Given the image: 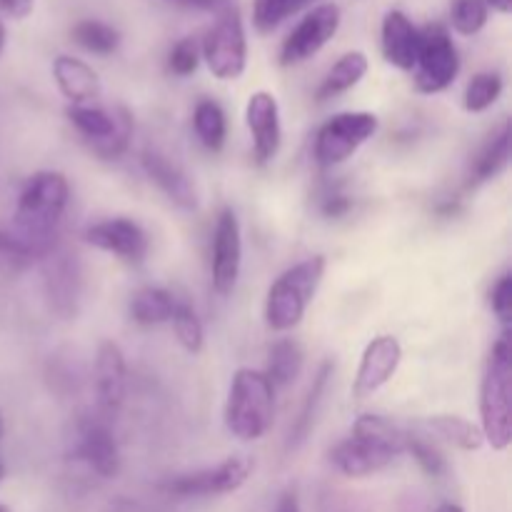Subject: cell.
Here are the masks:
<instances>
[{"instance_id":"f546056e","label":"cell","mask_w":512,"mask_h":512,"mask_svg":"<svg viewBox=\"0 0 512 512\" xmlns=\"http://www.w3.org/2000/svg\"><path fill=\"white\" fill-rule=\"evenodd\" d=\"M503 75L495 70H483L470 78L468 88H465V110L468 113H483V110L493 108L498 98L503 95Z\"/></svg>"},{"instance_id":"7bdbcfd3","label":"cell","mask_w":512,"mask_h":512,"mask_svg":"<svg viewBox=\"0 0 512 512\" xmlns=\"http://www.w3.org/2000/svg\"><path fill=\"white\" fill-rule=\"evenodd\" d=\"M435 512H465V510L460 508V505H455V503H443Z\"/></svg>"},{"instance_id":"cb8c5ba5","label":"cell","mask_w":512,"mask_h":512,"mask_svg":"<svg viewBox=\"0 0 512 512\" xmlns=\"http://www.w3.org/2000/svg\"><path fill=\"white\" fill-rule=\"evenodd\" d=\"M333 370H335V365L330 363V360H325V363L320 365L318 375H315L313 385H310L308 395H305V403H303V408H300L298 420H295V425L290 428L288 448L295 450V448H300L305 440H308L310 430H313V425H315V415H318L320 405H323L325 390H328L330 378H333Z\"/></svg>"},{"instance_id":"d6986e66","label":"cell","mask_w":512,"mask_h":512,"mask_svg":"<svg viewBox=\"0 0 512 512\" xmlns=\"http://www.w3.org/2000/svg\"><path fill=\"white\" fill-rule=\"evenodd\" d=\"M420 28H415L413 20L403 10H388L380 28V48L383 58L398 70H413L418 58Z\"/></svg>"},{"instance_id":"277c9868","label":"cell","mask_w":512,"mask_h":512,"mask_svg":"<svg viewBox=\"0 0 512 512\" xmlns=\"http://www.w3.org/2000/svg\"><path fill=\"white\" fill-rule=\"evenodd\" d=\"M275 388L265 373L253 368H240L230 383L225 400V428L243 443L260 440L273 425Z\"/></svg>"},{"instance_id":"b9f144b4","label":"cell","mask_w":512,"mask_h":512,"mask_svg":"<svg viewBox=\"0 0 512 512\" xmlns=\"http://www.w3.org/2000/svg\"><path fill=\"white\" fill-rule=\"evenodd\" d=\"M5 43H8V30H5V23L0 20V55H3Z\"/></svg>"},{"instance_id":"d4e9b609","label":"cell","mask_w":512,"mask_h":512,"mask_svg":"<svg viewBox=\"0 0 512 512\" xmlns=\"http://www.w3.org/2000/svg\"><path fill=\"white\" fill-rule=\"evenodd\" d=\"M303 363H305V355L298 340L280 338L278 343L270 348L265 378L270 380L273 388H288V385L295 383L298 375L303 373Z\"/></svg>"},{"instance_id":"4316f807","label":"cell","mask_w":512,"mask_h":512,"mask_svg":"<svg viewBox=\"0 0 512 512\" xmlns=\"http://www.w3.org/2000/svg\"><path fill=\"white\" fill-rule=\"evenodd\" d=\"M193 128L205 148L213 150V153L223 150L225 140H228V118H225V110L220 108V103L210 98L200 100L193 110Z\"/></svg>"},{"instance_id":"83f0119b","label":"cell","mask_w":512,"mask_h":512,"mask_svg":"<svg viewBox=\"0 0 512 512\" xmlns=\"http://www.w3.org/2000/svg\"><path fill=\"white\" fill-rule=\"evenodd\" d=\"M425 428L433 430L435 435H440L460 450H480L485 443L483 430L470 420L460 418V415H433V418L425 420Z\"/></svg>"},{"instance_id":"52a82bcc","label":"cell","mask_w":512,"mask_h":512,"mask_svg":"<svg viewBox=\"0 0 512 512\" xmlns=\"http://www.w3.org/2000/svg\"><path fill=\"white\" fill-rule=\"evenodd\" d=\"M415 88L423 95L448 90L460 73V55L453 35L440 23L425 25L420 30L418 58H415Z\"/></svg>"},{"instance_id":"ba28073f","label":"cell","mask_w":512,"mask_h":512,"mask_svg":"<svg viewBox=\"0 0 512 512\" xmlns=\"http://www.w3.org/2000/svg\"><path fill=\"white\" fill-rule=\"evenodd\" d=\"M378 133V115L368 110H355V113H338L320 125L315 135V163L320 168H335L358 153L363 143H368Z\"/></svg>"},{"instance_id":"1f68e13d","label":"cell","mask_w":512,"mask_h":512,"mask_svg":"<svg viewBox=\"0 0 512 512\" xmlns=\"http://www.w3.org/2000/svg\"><path fill=\"white\" fill-rule=\"evenodd\" d=\"M488 5L485 0H455L453 8H450V23L458 35H478L480 30L488 23Z\"/></svg>"},{"instance_id":"ffe728a7","label":"cell","mask_w":512,"mask_h":512,"mask_svg":"<svg viewBox=\"0 0 512 512\" xmlns=\"http://www.w3.org/2000/svg\"><path fill=\"white\" fill-rule=\"evenodd\" d=\"M53 78L70 105H88L100 98V78L85 60L58 55L53 60Z\"/></svg>"},{"instance_id":"8992f818","label":"cell","mask_w":512,"mask_h":512,"mask_svg":"<svg viewBox=\"0 0 512 512\" xmlns=\"http://www.w3.org/2000/svg\"><path fill=\"white\" fill-rule=\"evenodd\" d=\"M200 58L218 80L243 78L248 68V35L235 3L220 10L215 23L200 43Z\"/></svg>"},{"instance_id":"30bf717a","label":"cell","mask_w":512,"mask_h":512,"mask_svg":"<svg viewBox=\"0 0 512 512\" xmlns=\"http://www.w3.org/2000/svg\"><path fill=\"white\" fill-rule=\"evenodd\" d=\"M340 20L343 13L335 3H320L310 8L280 45V65L290 68L318 55L335 38Z\"/></svg>"},{"instance_id":"7a4b0ae2","label":"cell","mask_w":512,"mask_h":512,"mask_svg":"<svg viewBox=\"0 0 512 512\" xmlns=\"http://www.w3.org/2000/svg\"><path fill=\"white\" fill-rule=\"evenodd\" d=\"M70 203L68 178L58 170H40L25 180L13 215V230L30 243L55 248V233Z\"/></svg>"},{"instance_id":"4dcf8cb0","label":"cell","mask_w":512,"mask_h":512,"mask_svg":"<svg viewBox=\"0 0 512 512\" xmlns=\"http://www.w3.org/2000/svg\"><path fill=\"white\" fill-rule=\"evenodd\" d=\"M175 330V338L178 343L188 350L190 355H198L203 350L205 343V333H203V323H200L198 313L193 310V305L188 303H178L175 305V313L170 318Z\"/></svg>"},{"instance_id":"e575fe53","label":"cell","mask_w":512,"mask_h":512,"mask_svg":"<svg viewBox=\"0 0 512 512\" xmlns=\"http://www.w3.org/2000/svg\"><path fill=\"white\" fill-rule=\"evenodd\" d=\"M200 43L195 38H180L168 55V70L178 78H188L200 65Z\"/></svg>"},{"instance_id":"5bb4252c","label":"cell","mask_w":512,"mask_h":512,"mask_svg":"<svg viewBox=\"0 0 512 512\" xmlns=\"http://www.w3.org/2000/svg\"><path fill=\"white\" fill-rule=\"evenodd\" d=\"M400 360H403V345L395 335H378V338L370 340L368 348L363 350V358H360L358 373H355V398L365 400L378 393L383 385H388L393 375L398 373Z\"/></svg>"},{"instance_id":"d590c367","label":"cell","mask_w":512,"mask_h":512,"mask_svg":"<svg viewBox=\"0 0 512 512\" xmlns=\"http://www.w3.org/2000/svg\"><path fill=\"white\" fill-rule=\"evenodd\" d=\"M490 308H493L495 318L503 323V328L508 330L512 323V275L508 270L490 288Z\"/></svg>"},{"instance_id":"f35d334b","label":"cell","mask_w":512,"mask_h":512,"mask_svg":"<svg viewBox=\"0 0 512 512\" xmlns=\"http://www.w3.org/2000/svg\"><path fill=\"white\" fill-rule=\"evenodd\" d=\"M353 208V198L348 195H330L323 203V215L325 218H343V215L350 213Z\"/></svg>"},{"instance_id":"f6af8a7d","label":"cell","mask_w":512,"mask_h":512,"mask_svg":"<svg viewBox=\"0 0 512 512\" xmlns=\"http://www.w3.org/2000/svg\"><path fill=\"white\" fill-rule=\"evenodd\" d=\"M3 478H5V465L0 463V483H3Z\"/></svg>"},{"instance_id":"d6a6232c","label":"cell","mask_w":512,"mask_h":512,"mask_svg":"<svg viewBox=\"0 0 512 512\" xmlns=\"http://www.w3.org/2000/svg\"><path fill=\"white\" fill-rule=\"evenodd\" d=\"M300 8L303 0H253V23L260 33H270Z\"/></svg>"},{"instance_id":"60d3db41","label":"cell","mask_w":512,"mask_h":512,"mask_svg":"<svg viewBox=\"0 0 512 512\" xmlns=\"http://www.w3.org/2000/svg\"><path fill=\"white\" fill-rule=\"evenodd\" d=\"M488 10H495L500 15H508L512 10V0H485Z\"/></svg>"},{"instance_id":"836d02e7","label":"cell","mask_w":512,"mask_h":512,"mask_svg":"<svg viewBox=\"0 0 512 512\" xmlns=\"http://www.w3.org/2000/svg\"><path fill=\"white\" fill-rule=\"evenodd\" d=\"M405 450L413 455L415 463L420 465V470H423L425 475H430V478L438 480L448 473V460L443 458V453H440L430 440L420 438V435H408V438H405Z\"/></svg>"},{"instance_id":"7c38bea8","label":"cell","mask_w":512,"mask_h":512,"mask_svg":"<svg viewBox=\"0 0 512 512\" xmlns=\"http://www.w3.org/2000/svg\"><path fill=\"white\" fill-rule=\"evenodd\" d=\"M243 265V233L233 208L220 210L213 230V288L218 295H230L238 285Z\"/></svg>"},{"instance_id":"603a6c76","label":"cell","mask_w":512,"mask_h":512,"mask_svg":"<svg viewBox=\"0 0 512 512\" xmlns=\"http://www.w3.org/2000/svg\"><path fill=\"white\" fill-rule=\"evenodd\" d=\"M53 248L30 243L15 230H0V278H10L28 270L35 260H43Z\"/></svg>"},{"instance_id":"ee69618b","label":"cell","mask_w":512,"mask_h":512,"mask_svg":"<svg viewBox=\"0 0 512 512\" xmlns=\"http://www.w3.org/2000/svg\"><path fill=\"white\" fill-rule=\"evenodd\" d=\"M3 433H5V423H3V415H0V440H3Z\"/></svg>"},{"instance_id":"e0dca14e","label":"cell","mask_w":512,"mask_h":512,"mask_svg":"<svg viewBox=\"0 0 512 512\" xmlns=\"http://www.w3.org/2000/svg\"><path fill=\"white\" fill-rule=\"evenodd\" d=\"M128 393V365L118 343L103 340L95 355V398L105 418L118 413Z\"/></svg>"},{"instance_id":"bcb514c9","label":"cell","mask_w":512,"mask_h":512,"mask_svg":"<svg viewBox=\"0 0 512 512\" xmlns=\"http://www.w3.org/2000/svg\"><path fill=\"white\" fill-rule=\"evenodd\" d=\"M0 512H10L8 505H0Z\"/></svg>"},{"instance_id":"8fae6325","label":"cell","mask_w":512,"mask_h":512,"mask_svg":"<svg viewBox=\"0 0 512 512\" xmlns=\"http://www.w3.org/2000/svg\"><path fill=\"white\" fill-rule=\"evenodd\" d=\"M253 460L248 455H233L215 468L198 470V473L178 475L168 480L163 490L173 498H210V495H228L243 488L253 475Z\"/></svg>"},{"instance_id":"9c48e42d","label":"cell","mask_w":512,"mask_h":512,"mask_svg":"<svg viewBox=\"0 0 512 512\" xmlns=\"http://www.w3.org/2000/svg\"><path fill=\"white\" fill-rule=\"evenodd\" d=\"M43 290L50 313L60 320H73L83 300V268L78 255L65 248H53L43 258Z\"/></svg>"},{"instance_id":"ac0fdd59","label":"cell","mask_w":512,"mask_h":512,"mask_svg":"<svg viewBox=\"0 0 512 512\" xmlns=\"http://www.w3.org/2000/svg\"><path fill=\"white\" fill-rule=\"evenodd\" d=\"M140 165H143L145 175H148V178L153 180L165 195H168L170 203L188 210V213L198 210L200 205L198 188H195L193 178H190V175L175 163V160H170L168 155L158 153V150H145V153L140 155Z\"/></svg>"},{"instance_id":"8d00e7d4","label":"cell","mask_w":512,"mask_h":512,"mask_svg":"<svg viewBox=\"0 0 512 512\" xmlns=\"http://www.w3.org/2000/svg\"><path fill=\"white\" fill-rule=\"evenodd\" d=\"M163 3L173 5L178 10H193V13H215L228 8L233 0H163Z\"/></svg>"},{"instance_id":"3957f363","label":"cell","mask_w":512,"mask_h":512,"mask_svg":"<svg viewBox=\"0 0 512 512\" xmlns=\"http://www.w3.org/2000/svg\"><path fill=\"white\" fill-rule=\"evenodd\" d=\"M480 418L483 438L493 450L503 453L512 443V348L510 330L493 345L480 383Z\"/></svg>"},{"instance_id":"2e32d148","label":"cell","mask_w":512,"mask_h":512,"mask_svg":"<svg viewBox=\"0 0 512 512\" xmlns=\"http://www.w3.org/2000/svg\"><path fill=\"white\" fill-rule=\"evenodd\" d=\"M245 123L253 138V155L258 165H268L278 155L283 128H280L278 98L268 90H258L245 105Z\"/></svg>"},{"instance_id":"5b68a950","label":"cell","mask_w":512,"mask_h":512,"mask_svg":"<svg viewBox=\"0 0 512 512\" xmlns=\"http://www.w3.org/2000/svg\"><path fill=\"white\" fill-rule=\"evenodd\" d=\"M325 255H313L278 275L265 300V323L275 333L293 330L308 313L325 275Z\"/></svg>"},{"instance_id":"6da1fadb","label":"cell","mask_w":512,"mask_h":512,"mask_svg":"<svg viewBox=\"0 0 512 512\" xmlns=\"http://www.w3.org/2000/svg\"><path fill=\"white\" fill-rule=\"evenodd\" d=\"M405 438L408 433L383 415H360L353 435L335 445L330 460L345 478H368L405 453Z\"/></svg>"},{"instance_id":"4fadbf2b","label":"cell","mask_w":512,"mask_h":512,"mask_svg":"<svg viewBox=\"0 0 512 512\" xmlns=\"http://www.w3.org/2000/svg\"><path fill=\"white\" fill-rule=\"evenodd\" d=\"M73 458L93 470L98 478H115L120 473V450L113 430L105 420L83 418L75 428Z\"/></svg>"},{"instance_id":"74e56055","label":"cell","mask_w":512,"mask_h":512,"mask_svg":"<svg viewBox=\"0 0 512 512\" xmlns=\"http://www.w3.org/2000/svg\"><path fill=\"white\" fill-rule=\"evenodd\" d=\"M35 8V0H0V13L13 20H25Z\"/></svg>"},{"instance_id":"44dd1931","label":"cell","mask_w":512,"mask_h":512,"mask_svg":"<svg viewBox=\"0 0 512 512\" xmlns=\"http://www.w3.org/2000/svg\"><path fill=\"white\" fill-rule=\"evenodd\" d=\"M510 148H512L510 120H503L500 128L493 130L488 143L480 148L478 158H475L473 163V170H470V185H483L498 178V175L510 165V153H512Z\"/></svg>"},{"instance_id":"ab89813d","label":"cell","mask_w":512,"mask_h":512,"mask_svg":"<svg viewBox=\"0 0 512 512\" xmlns=\"http://www.w3.org/2000/svg\"><path fill=\"white\" fill-rule=\"evenodd\" d=\"M275 512H303V510H300L298 490H293V488L285 490V493L278 498V505H275Z\"/></svg>"},{"instance_id":"484cf974","label":"cell","mask_w":512,"mask_h":512,"mask_svg":"<svg viewBox=\"0 0 512 512\" xmlns=\"http://www.w3.org/2000/svg\"><path fill=\"white\" fill-rule=\"evenodd\" d=\"M175 305L178 300L165 288H143L130 300V315L138 325H160L173 318Z\"/></svg>"},{"instance_id":"7402d4cb","label":"cell","mask_w":512,"mask_h":512,"mask_svg":"<svg viewBox=\"0 0 512 512\" xmlns=\"http://www.w3.org/2000/svg\"><path fill=\"white\" fill-rule=\"evenodd\" d=\"M365 73H368V55L360 53V50H350V53H345L343 58L330 68V73L325 75V80L320 83L315 98H318L320 103L330 98H338V95L353 90L355 85L365 78Z\"/></svg>"},{"instance_id":"f1b7e54d","label":"cell","mask_w":512,"mask_h":512,"mask_svg":"<svg viewBox=\"0 0 512 512\" xmlns=\"http://www.w3.org/2000/svg\"><path fill=\"white\" fill-rule=\"evenodd\" d=\"M73 40L93 55H113L120 45V33L103 20H80L73 25Z\"/></svg>"},{"instance_id":"9a60e30c","label":"cell","mask_w":512,"mask_h":512,"mask_svg":"<svg viewBox=\"0 0 512 512\" xmlns=\"http://www.w3.org/2000/svg\"><path fill=\"white\" fill-rule=\"evenodd\" d=\"M85 243L103 253L118 255L120 260L130 265L143 263L150 250L148 233L130 218H110L90 225L85 230Z\"/></svg>"}]
</instances>
